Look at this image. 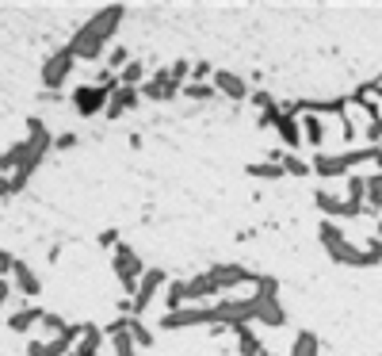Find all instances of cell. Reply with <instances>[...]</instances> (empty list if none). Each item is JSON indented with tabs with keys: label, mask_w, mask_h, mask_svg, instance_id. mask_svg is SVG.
<instances>
[{
	"label": "cell",
	"mask_w": 382,
	"mask_h": 356,
	"mask_svg": "<svg viewBox=\"0 0 382 356\" xmlns=\"http://www.w3.org/2000/svg\"><path fill=\"white\" fill-rule=\"evenodd\" d=\"M122 16H127V8H103V12H96L73 38H69L73 54H77V58H85V62H96V58L103 54V46L111 43L115 27L122 23Z\"/></svg>",
	"instance_id": "1"
},
{
	"label": "cell",
	"mask_w": 382,
	"mask_h": 356,
	"mask_svg": "<svg viewBox=\"0 0 382 356\" xmlns=\"http://www.w3.org/2000/svg\"><path fill=\"white\" fill-rule=\"evenodd\" d=\"M115 276H119V288L134 299L142 288V276H146V264L138 261V253L130 246H115Z\"/></svg>",
	"instance_id": "2"
},
{
	"label": "cell",
	"mask_w": 382,
	"mask_h": 356,
	"mask_svg": "<svg viewBox=\"0 0 382 356\" xmlns=\"http://www.w3.org/2000/svg\"><path fill=\"white\" fill-rule=\"evenodd\" d=\"M85 330H88V322H77V325H69L61 337L54 341H31L27 345V356H73V349L80 345V337H85Z\"/></svg>",
	"instance_id": "3"
},
{
	"label": "cell",
	"mask_w": 382,
	"mask_h": 356,
	"mask_svg": "<svg viewBox=\"0 0 382 356\" xmlns=\"http://www.w3.org/2000/svg\"><path fill=\"white\" fill-rule=\"evenodd\" d=\"M73 69H77L73 46H61L58 54H50V62L43 66V85L50 88V93H58V88L69 80V73H73Z\"/></svg>",
	"instance_id": "4"
},
{
	"label": "cell",
	"mask_w": 382,
	"mask_h": 356,
	"mask_svg": "<svg viewBox=\"0 0 382 356\" xmlns=\"http://www.w3.org/2000/svg\"><path fill=\"white\" fill-rule=\"evenodd\" d=\"M69 100H73V108H77L85 119L100 115V111L107 115V108H111V93H107V88H100V85H80Z\"/></svg>",
	"instance_id": "5"
},
{
	"label": "cell",
	"mask_w": 382,
	"mask_h": 356,
	"mask_svg": "<svg viewBox=\"0 0 382 356\" xmlns=\"http://www.w3.org/2000/svg\"><path fill=\"white\" fill-rule=\"evenodd\" d=\"M164 283H169V272L164 268H146V276H142V288H138V295L130 299V314L134 318H142V314L149 310V303H153V295H157Z\"/></svg>",
	"instance_id": "6"
},
{
	"label": "cell",
	"mask_w": 382,
	"mask_h": 356,
	"mask_svg": "<svg viewBox=\"0 0 382 356\" xmlns=\"http://www.w3.org/2000/svg\"><path fill=\"white\" fill-rule=\"evenodd\" d=\"M211 322H218V310L214 307H184L176 314H164L161 330H184V325H211Z\"/></svg>",
	"instance_id": "7"
},
{
	"label": "cell",
	"mask_w": 382,
	"mask_h": 356,
	"mask_svg": "<svg viewBox=\"0 0 382 356\" xmlns=\"http://www.w3.org/2000/svg\"><path fill=\"white\" fill-rule=\"evenodd\" d=\"M142 100H172L180 93V85H172V77H169V69H161V73H153L146 85L138 88Z\"/></svg>",
	"instance_id": "8"
},
{
	"label": "cell",
	"mask_w": 382,
	"mask_h": 356,
	"mask_svg": "<svg viewBox=\"0 0 382 356\" xmlns=\"http://www.w3.org/2000/svg\"><path fill=\"white\" fill-rule=\"evenodd\" d=\"M138 100H142V93H138V88H127V85H119L115 93H111L107 119H122L127 111H134V108H138Z\"/></svg>",
	"instance_id": "9"
},
{
	"label": "cell",
	"mask_w": 382,
	"mask_h": 356,
	"mask_svg": "<svg viewBox=\"0 0 382 356\" xmlns=\"http://www.w3.org/2000/svg\"><path fill=\"white\" fill-rule=\"evenodd\" d=\"M12 283H16V288L27 295V299H38V295H43V280H38L35 272H31V264H23V261L16 264V272H12Z\"/></svg>",
	"instance_id": "10"
},
{
	"label": "cell",
	"mask_w": 382,
	"mask_h": 356,
	"mask_svg": "<svg viewBox=\"0 0 382 356\" xmlns=\"http://www.w3.org/2000/svg\"><path fill=\"white\" fill-rule=\"evenodd\" d=\"M43 318H46L43 307H23V310H16L12 318H8V330H12V333H27L31 325H43Z\"/></svg>",
	"instance_id": "11"
},
{
	"label": "cell",
	"mask_w": 382,
	"mask_h": 356,
	"mask_svg": "<svg viewBox=\"0 0 382 356\" xmlns=\"http://www.w3.org/2000/svg\"><path fill=\"white\" fill-rule=\"evenodd\" d=\"M211 276H214V283H218V288H233V283L249 280V272L237 268V264H218V268H211Z\"/></svg>",
	"instance_id": "12"
},
{
	"label": "cell",
	"mask_w": 382,
	"mask_h": 356,
	"mask_svg": "<svg viewBox=\"0 0 382 356\" xmlns=\"http://www.w3.org/2000/svg\"><path fill=\"white\" fill-rule=\"evenodd\" d=\"M214 88H218V93H226L230 100H241V96H245V80L233 77V73H222V69L214 73Z\"/></svg>",
	"instance_id": "13"
},
{
	"label": "cell",
	"mask_w": 382,
	"mask_h": 356,
	"mask_svg": "<svg viewBox=\"0 0 382 356\" xmlns=\"http://www.w3.org/2000/svg\"><path fill=\"white\" fill-rule=\"evenodd\" d=\"M100 345H103V330H100V325H88L80 345L73 349V356H100Z\"/></svg>",
	"instance_id": "14"
},
{
	"label": "cell",
	"mask_w": 382,
	"mask_h": 356,
	"mask_svg": "<svg viewBox=\"0 0 382 356\" xmlns=\"http://www.w3.org/2000/svg\"><path fill=\"white\" fill-rule=\"evenodd\" d=\"M237 349H241V356H264L260 337H256L249 325H237Z\"/></svg>",
	"instance_id": "15"
},
{
	"label": "cell",
	"mask_w": 382,
	"mask_h": 356,
	"mask_svg": "<svg viewBox=\"0 0 382 356\" xmlns=\"http://www.w3.org/2000/svg\"><path fill=\"white\" fill-rule=\"evenodd\" d=\"M214 291H218V283H214L211 272H203V276H195V280L188 283V299H211Z\"/></svg>",
	"instance_id": "16"
},
{
	"label": "cell",
	"mask_w": 382,
	"mask_h": 356,
	"mask_svg": "<svg viewBox=\"0 0 382 356\" xmlns=\"http://www.w3.org/2000/svg\"><path fill=\"white\" fill-rule=\"evenodd\" d=\"M184 299H188V283H169V295H164V314H176L184 310Z\"/></svg>",
	"instance_id": "17"
},
{
	"label": "cell",
	"mask_w": 382,
	"mask_h": 356,
	"mask_svg": "<svg viewBox=\"0 0 382 356\" xmlns=\"http://www.w3.org/2000/svg\"><path fill=\"white\" fill-rule=\"evenodd\" d=\"M119 85H127V88H142V85H146V66H142V62H130V66L119 73Z\"/></svg>",
	"instance_id": "18"
},
{
	"label": "cell",
	"mask_w": 382,
	"mask_h": 356,
	"mask_svg": "<svg viewBox=\"0 0 382 356\" xmlns=\"http://www.w3.org/2000/svg\"><path fill=\"white\" fill-rule=\"evenodd\" d=\"M130 337H134L138 349H149V345H153V333L142 325V318H134V314H130Z\"/></svg>",
	"instance_id": "19"
},
{
	"label": "cell",
	"mask_w": 382,
	"mask_h": 356,
	"mask_svg": "<svg viewBox=\"0 0 382 356\" xmlns=\"http://www.w3.org/2000/svg\"><path fill=\"white\" fill-rule=\"evenodd\" d=\"M184 96H191V100H211V96H214V85H206V80H188V85H184Z\"/></svg>",
	"instance_id": "20"
},
{
	"label": "cell",
	"mask_w": 382,
	"mask_h": 356,
	"mask_svg": "<svg viewBox=\"0 0 382 356\" xmlns=\"http://www.w3.org/2000/svg\"><path fill=\"white\" fill-rule=\"evenodd\" d=\"M115 356H138V345L130 333H115Z\"/></svg>",
	"instance_id": "21"
},
{
	"label": "cell",
	"mask_w": 382,
	"mask_h": 356,
	"mask_svg": "<svg viewBox=\"0 0 382 356\" xmlns=\"http://www.w3.org/2000/svg\"><path fill=\"white\" fill-rule=\"evenodd\" d=\"M295 356H317V341H314V333H298Z\"/></svg>",
	"instance_id": "22"
},
{
	"label": "cell",
	"mask_w": 382,
	"mask_h": 356,
	"mask_svg": "<svg viewBox=\"0 0 382 356\" xmlns=\"http://www.w3.org/2000/svg\"><path fill=\"white\" fill-rule=\"evenodd\" d=\"M188 73H191V66H188V62H172V66H169V77H172V85H180V88L188 85Z\"/></svg>",
	"instance_id": "23"
},
{
	"label": "cell",
	"mask_w": 382,
	"mask_h": 356,
	"mask_svg": "<svg viewBox=\"0 0 382 356\" xmlns=\"http://www.w3.org/2000/svg\"><path fill=\"white\" fill-rule=\"evenodd\" d=\"M127 50H122V46H115V50H111V54H107V69H119V73H122V69H127L130 62H127Z\"/></svg>",
	"instance_id": "24"
},
{
	"label": "cell",
	"mask_w": 382,
	"mask_h": 356,
	"mask_svg": "<svg viewBox=\"0 0 382 356\" xmlns=\"http://www.w3.org/2000/svg\"><path fill=\"white\" fill-rule=\"evenodd\" d=\"M16 257H12V253H8V249H0V280H12V276H8V272H16Z\"/></svg>",
	"instance_id": "25"
},
{
	"label": "cell",
	"mask_w": 382,
	"mask_h": 356,
	"mask_svg": "<svg viewBox=\"0 0 382 356\" xmlns=\"http://www.w3.org/2000/svg\"><path fill=\"white\" fill-rule=\"evenodd\" d=\"M43 330H50V333H58V337H61V333L69 330V322H61L58 314H46V318H43Z\"/></svg>",
	"instance_id": "26"
},
{
	"label": "cell",
	"mask_w": 382,
	"mask_h": 356,
	"mask_svg": "<svg viewBox=\"0 0 382 356\" xmlns=\"http://www.w3.org/2000/svg\"><path fill=\"white\" fill-rule=\"evenodd\" d=\"M275 127H280V135H283L287 142H298V130H295V119H280V123H275Z\"/></svg>",
	"instance_id": "27"
},
{
	"label": "cell",
	"mask_w": 382,
	"mask_h": 356,
	"mask_svg": "<svg viewBox=\"0 0 382 356\" xmlns=\"http://www.w3.org/2000/svg\"><path fill=\"white\" fill-rule=\"evenodd\" d=\"M73 146H77V135H73V130H65V135L54 138V150H73Z\"/></svg>",
	"instance_id": "28"
},
{
	"label": "cell",
	"mask_w": 382,
	"mask_h": 356,
	"mask_svg": "<svg viewBox=\"0 0 382 356\" xmlns=\"http://www.w3.org/2000/svg\"><path fill=\"white\" fill-rule=\"evenodd\" d=\"M306 138L309 142H322V123H317V119H306Z\"/></svg>",
	"instance_id": "29"
},
{
	"label": "cell",
	"mask_w": 382,
	"mask_h": 356,
	"mask_svg": "<svg viewBox=\"0 0 382 356\" xmlns=\"http://www.w3.org/2000/svg\"><path fill=\"white\" fill-rule=\"evenodd\" d=\"M8 299H12V280H0V307H8Z\"/></svg>",
	"instance_id": "30"
},
{
	"label": "cell",
	"mask_w": 382,
	"mask_h": 356,
	"mask_svg": "<svg viewBox=\"0 0 382 356\" xmlns=\"http://www.w3.org/2000/svg\"><path fill=\"white\" fill-rule=\"evenodd\" d=\"M253 172L256 177H283V169H275V165H256Z\"/></svg>",
	"instance_id": "31"
},
{
	"label": "cell",
	"mask_w": 382,
	"mask_h": 356,
	"mask_svg": "<svg viewBox=\"0 0 382 356\" xmlns=\"http://www.w3.org/2000/svg\"><path fill=\"white\" fill-rule=\"evenodd\" d=\"M211 73H214V69H211V66H206V62H199V66H195V69H191V77H195V80H203V77H211Z\"/></svg>",
	"instance_id": "32"
},
{
	"label": "cell",
	"mask_w": 382,
	"mask_h": 356,
	"mask_svg": "<svg viewBox=\"0 0 382 356\" xmlns=\"http://www.w3.org/2000/svg\"><path fill=\"white\" fill-rule=\"evenodd\" d=\"M115 241H119L115 230H103V234H100V246H115Z\"/></svg>",
	"instance_id": "33"
},
{
	"label": "cell",
	"mask_w": 382,
	"mask_h": 356,
	"mask_svg": "<svg viewBox=\"0 0 382 356\" xmlns=\"http://www.w3.org/2000/svg\"><path fill=\"white\" fill-rule=\"evenodd\" d=\"M371 196H375V203H382V177L371 180Z\"/></svg>",
	"instance_id": "34"
}]
</instances>
